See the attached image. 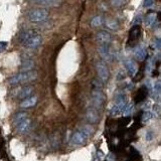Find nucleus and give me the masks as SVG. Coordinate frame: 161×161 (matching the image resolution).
Masks as SVG:
<instances>
[{"instance_id":"obj_1","label":"nucleus","mask_w":161,"mask_h":161,"mask_svg":"<svg viewBox=\"0 0 161 161\" xmlns=\"http://www.w3.org/2000/svg\"><path fill=\"white\" fill-rule=\"evenodd\" d=\"M37 78V72L35 71H25L21 72L19 74L11 76L9 79V84L11 85H17V84H23L34 80Z\"/></svg>"},{"instance_id":"obj_2","label":"nucleus","mask_w":161,"mask_h":161,"mask_svg":"<svg viewBox=\"0 0 161 161\" xmlns=\"http://www.w3.org/2000/svg\"><path fill=\"white\" fill-rule=\"evenodd\" d=\"M93 131L94 130L91 126H85V127H83L80 130H79V131H76L74 135L72 136L71 143L74 145L84 144L87 141L88 138L92 135Z\"/></svg>"},{"instance_id":"obj_3","label":"nucleus","mask_w":161,"mask_h":161,"mask_svg":"<svg viewBox=\"0 0 161 161\" xmlns=\"http://www.w3.org/2000/svg\"><path fill=\"white\" fill-rule=\"evenodd\" d=\"M27 16L30 21L35 22V23H40L47 19L48 17V11L44 8H35L30 10L27 13Z\"/></svg>"},{"instance_id":"obj_4","label":"nucleus","mask_w":161,"mask_h":161,"mask_svg":"<svg viewBox=\"0 0 161 161\" xmlns=\"http://www.w3.org/2000/svg\"><path fill=\"white\" fill-rule=\"evenodd\" d=\"M105 102V96L103 94L102 89H93L92 93V103L93 107L97 109H101Z\"/></svg>"},{"instance_id":"obj_5","label":"nucleus","mask_w":161,"mask_h":161,"mask_svg":"<svg viewBox=\"0 0 161 161\" xmlns=\"http://www.w3.org/2000/svg\"><path fill=\"white\" fill-rule=\"evenodd\" d=\"M141 34V29L139 25H133L129 32V38H128V45L129 47H134L139 40Z\"/></svg>"},{"instance_id":"obj_6","label":"nucleus","mask_w":161,"mask_h":161,"mask_svg":"<svg viewBox=\"0 0 161 161\" xmlns=\"http://www.w3.org/2000/svg\"><path fill=\"white\" fill-rule=\"evenodd\" d=\"M43 43V37L39 33H35L33 34L31 37H29L27 40L25 41L23 43V47H25L26 48H29V49H34V48H37L39 45Z\"/></svg>"},{"instance_id":"obj_7","label":"nucleus","mask_w":161,"mask_h":161,"mask_svg":"<svg viewBox=\"0 0 161 161\" xmlns=\"http://www.w3.org/2000/svg\"><path fill=\"white\" fill-rule=\"evenodd\" d=\"M96 68H97V72L99 76V79L102 80V82H107L109 79L110 72L108 70V67L106 66V64L104 62H99L96 64Z\"/></svg>"},{"instance_id":"obj_8","label":"nucleus","mask_w":161,"mask_h":161,"mask_svg":"<svg viewBox=\"0 0 161 161\" xmlns=\"http://www.w3.org/2000/svg\"><path fill=\"white\" fill-rule=\"evenodd\" d=\"M86 119L90 122L91 124H95L100 120V115L98 112V109L95 107H92L86 113Z\"/></svg>"},{"instance_id":"obj_9","label":"nucleus","mask_w":161,"mask_h":161,"mask_svg":"<svg viewBox=\"0 0 161 161\" xmlns=\"http://www.w3.org/2000/svg\"><path fill=\"white\" fill-rule=\"evenodd\" d=\"M99 53L105 60H112L113 53L111 52L109 44H100L99 47Z\"/></svg>"},{"instance_id":"obj_10","label":"nucleus","mask_w":161,"mask_h":161,"mask_svg":"<svg viewBox=\"0 0 161 161\" xmlns=\"http://www.w3.org/2000/svg\"><path fill=\"white\" fill-rule=\"evenodd\" d=\"M96 38L100 44H110L112 41V35L107 31H99Z\"/></svg>"},{"instance_id":"obj_11","label":"nucleus","mask_w":161,"mask_h":161,"mask_svg":"<svg viewBox=\"0 0 161 161\" xmlns=\"http://www.w3.org/2000/svg\"><path fill=\"white\" fill-rule=\"evenodd\" d=\"M147 94H148V89L147 87H141L139 90L137 91V93L135 95V98H134V101H135L136 104H138V103H141L143 102L145 99H146L147 97Z\"/></svg>"},{"instance_id":"obj_12","label":"nucleus","mask_w":161,"mask_h":161,"mask_svg":"<svg viewBox=\"0 0 161 161\" xmlns=\"http://www.w3.org/2000/svg\"><path fill=\"white\" fill-rule=\"evenodd\" d=\"M30 126H31V121H30L28 118H26L22 122H20L18 125H16V129L19 133H26L29 131Z\"/></svg>"},{"instance_id":"obj_13","label":"nucleus","mask_w":161,"mask_h":161,"mask_svg":"<svg viewBox=\"0 0 161 161\" xmlns=\"http://www.w3.org/2000/svg\"><path fill=\"white\" fill-rule=\"evenodd\" d=\"M125 68L127 70L128 74L130 76H135L138 71V67H137L136 63L131 60H127L125 62Z\"/></svg>"},{"instance_id":"obj_14","label":"nucleus","mask_w":161,"mask_h":161,"mask_svg":"<svg viewBox=\"0 0 161 161\" xmlns=\"http://www.w3.org/2000/svg\"><path fill=\"white\" fill-rule=\"evenodd\" d=\"M35 33H36V31L33 29H23L20 32V34H19V40H20V43L23 44L29 37H31L33 34H35Z\"/></svg>"},{"instance_id":"obj_15","label":"nucleus","mask_w":161,"mask_h":161,"mask_svg":"<svg viewBox=\"0 0 161 161\" xmlns=\"http://www.w3.org/2000/svg\"><path fill=\"white\" fill-rule=\"evenodd\" d=\"M30 1L43 6H59L60 3V0H30Z\"/></svg>"},{"instance_id":"obj_16","label":"nucleus","mask_w":161,"mask_h":161,"mask_svg":"<svg viewBox=\"0 0 161 161\" xmlns=\"http://www.w3.org/2000/svg\"><path fill=\"white\" fill-rule=\"evenodd\" d=\"M36 102H37V98L35 96H32V97H28L24 99L23 101L21 102L20 107L21 108H30V107H33L35 105Z\"/></svg>"},{"instance_id":"obj_17","label":"nucleus","mask_w":161,"mask_h":161,"mask_svg":"<svg viewBox=\"0 0 161 161\" xmlns=\"http://www.w3.org/2000/svg\"><path fill=\"white\" fill-rule=\"evenodd\" d=\"M33 89L31 87H25V88H22V89L19 91L18 93V98L20 99H26L30 97V95L32 94Z\"/></svg>"},{"instance_id":"obj_18","label":"nucleus","mask_w":161,"mask_h":161,"mask_svg":"<svg viewBox=\"0 0 161 161\" xmlns=\"http://www.w3.org/2000/svg\"><path fill=\"white\" fill-rule=\"evenodd\" d=\"M33 67H34V63H33V60H25L21 64V70H22V72L31 71Z\"/></svg>"},{"instance_id":"obj_19","label":"nucleus","mask_w":161,"mask_h":161,"mask_svg":"<svg viewBox=\"0 0 161 161\" xmlns=\"http://www.w3.org/2000/svg\"><path fill=\"white\" fill-rule=\"evenodd\" d=\"M26 118H27V115H26V113H24V112H19V113H17L14 116L13 123H14L15 126H16V125H18L19 123H20V122H22Z\"/></svg>"},{"instance_id":"obj_20","label":"nucleus","mask_w":161,"mask_h":161,"mask_svg":"<svg viewBox=\"0 0 161 161\" xmlns=\"http://www.w3.org/2000/svg\"><path fill=\"white\" fill-rule=\"evenodd\" d=\"M146 56V52L143 47H138L135 51V57L138 60H143Z\"/></svg>"},{"instance_id":"obj_21","label":"nucleus","mask_w":161,"mask_h":161,"mask_svg":"<svg viewBox=\"0 0 161 161\" xmlns=\"http://www.w3.org/2000/svg\"><path fill=\"white\" fill-rule=\"evenodd\" d=\"M155 20H156V15H155V13L150 12V13L147 14L146 21H145V23H146L147 26H151L155 22Z\"/></svg>"},{"instance_id":"obj_22","label":"nucleus","mask_w":161,"mask_h":161,"mask_svg":"<svg viewBox=\"0 0 161 161\" xmlns=\"http://www.w3.org/2000/svg\"><path fill=\"white\" fill-rule=\"evenodd\" d=\"M102 23H103V19L101 16H95L91 20V25L93 27H99V26L102 25Z\"/></svg>"},{"instance_id":"obj_23","label":"nucleus","mask_w":161,"mask_h":161,"mask_svg":"<svg viewBox=\"0 0 161 161\" xmlns=\"http://www.w3.org/2000/svg\"><path fill=\"white\" fill-rule=\"evenodd\" d=\"M106 25H107V27H108L109 29H112V30H117L119 28L118 22L115 21V20H107Z\"/></svg>"},{"instance_id":"obj_24","label":"nucleus","mask_w":161,"mask_h":161,"mask_svg":"<svg viewBox=\"0 0 161 161\" xmlns=\"http://www.w3.org/2000/svg\"><path fill=\"white\" fill-rule=\"evenodd\" d=\"M144 76V67H142L140 68V70H138L136 75L134 76V82H138V80H140Z\"/></svg>"},{"instance_id":"obj_25","label":"nucleus","mask_w":161,"mask_h":161,"mask_svg":"<svg viewBox=\"0 0 161 161\" xmlns=\"http://www.w3.org/2000/svg\"><path fill=\"white\" fill-rule=\"evenodd\" d=\"M132 151H133V153H131V159L132 160H136V161H139V159L141 160V156H140V154H139V152H138L137 150H135V149L134 148H132Z\"/></svg>"},{"instance_id":"obj_26","label":"nucleus","mask_w":161,"mask_h":161,"mask_svg":"<svg viewBox=\"0 0 161 161\" xmlns=\"http://www.w3.org/2000/svg\"><path fill=\"white\" fill-rule=\"evenodd\" d=\"M125 0H111V4L114 7H120L123 5Z\"/></svg>"},{"instance_id":"obj_27","label":"nucleus","mask_w":161,"mask_h":161,"mask_svg":"<svg viewBox=\"0 0 161 161\" xmlns=\"http://www.w3.org/2000/svg\"><path fill=\"white\" fill-rule=\"evenodd\" d=\"M151 118H152L151 112H144V113L142 114V121H144V122L149 121Z\"/></svg>"},{"instance_id":"obj_28","label":"nucleus","mask_w":161,"mask_h":161,"mask_svg":"<svg viewBox=\"0 0 161 161\" xmlns=\"http://www.w3.org/2000/svg\"><path fill=\"white\" fill-rule=\"evenodd\" d=\"M154 91H155V93H157V94H160L161 93V80H160V82L155 83V85H154Z\"/></svg>"},{"instance_id":"obj_29","label":"nucleus","mask_w":161,"mask_h":161,"mask_svg":"<svg viewBox=\"0 0 161 161\" xmlns=\"http://www.w3.org/2000/svg\"><path fill=\"white\" fill-rule=\"evenodd\" d=\"M141 20H142V17H141V15H137L136 17H134L133 21H132V24L133 25H139V24H138V22L140 23Z\"/></svg>"},{"instance_id":"obj_30","label":"nucleus","mask_w":161,"mask_h":161,"mask_svg":"<svg viewBox=\"0 0 161 161\" xmlns=\"http://www.w3.org/2000/svg\"><path fill=\"white\" fill-rule=\"evenodd\" d=\"M132 110H133V105H128V104H127V106H126V108H125V110H124L125 115H129L130 113L132 112Z\"/></svg>"},{"instance_id":"obj_31","label":"nucleus","mask_w":161,"mask_h":161,"mask_svg":"<svg viewBox=\"0 0 161 161\" xmlns=\"http://www.w3.org/2000/svg\"><path fill=\"white\" fill-rule=\"evenodd\" d=\"M153 3H154V0H144L143 5L144 7H150L153 5Z\"/></svg>"},{"instance_id":"obj_32","label":"nucleus","mask_w":161,"mask_h":161,"mask_svg":"<svg viewBox=\"0 0 161 161\" xmlns=\"http://www.w3.org/2000/svg\"><path fill=\"white\" fill-rule=\"evenodd\" d=\"M155 47L161 51V37H158L155 39Z\"/></svg>"},{"instance_id":"obj_33","label":"nucleus","mask_w":161,"mask_h":161,"mask_svg":"<svg viewBox=\"0 0 161 161\" xmlns=\"http://www.w3.org/2000/svg\"><path fill=\"white\" fill-rule=\"evenodd\" d=\"M6 47H7V43H4V41H0V53L5 51Z\"/></svg>"},{"instance_id":"obj_34","label":"nucleus","mask_w":161,"mask_h":161,"mask_svg":"<svg viewBox=\"0 0 161 161\" xmlns=\"http://www.w3.org/2000/svg\"><path fill=\"white\" fill-rule=\"evenodd\" d=\"M152 139H153V133H152L151 131H148V132L146 133V140L150 141V140H152Z\"/></svg>"},{"instance_id":"obj_35","label":"nucleus","mask_w":161,"mask_h":161,"mask_svg":"<svg viewBox=\"0 0 161 161\" xmlns=\"http://www.w3.org/2000/svg\"><path fill=\"white\" fill-rule=\"evenodd\" d=\"M157 18H158L159 20H161V12H158V14H157Z\"/></svg>"}]
</instances>
